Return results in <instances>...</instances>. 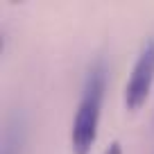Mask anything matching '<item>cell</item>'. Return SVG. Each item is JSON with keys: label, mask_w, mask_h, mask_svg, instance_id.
<instances>
[{"label": "cell", "mask_w": 154, "mask_h": 154, "mask_svg": "<svg viewBox=\"0 0 154 154\" xmlns=\"http://www.w3.org/2000/svg\"><path fill=\"white\" fill-rule=\"evenodd\" d=\"M106 88V72L102 61H95L88 68L86 82L82 88V97L75 111V120L70 129V147L75 154H88L97 138L100 127V113H102V100Z\"/></svg>", "instance_id": "6da1fadb"}, {"label": "cell", "mask_w": 154, "mask_h": 154, "mask_svg": "<svg viewBox=\"0 0 154 154\" xmlns=\"http://www.w3.org/2000/svg\"><path fill=\"white\" fill-rule=\"evenodd\" d=\"M154 84V38H149L138 52L134 68H131L129 82L125 86V106L129 111L140 109L149 95V88Z\"/></svg>", "instance_id": "7a4b0ae2"}, {"label": "cell", "mask_w": 154, "mask_h": 154, "mask_svg": "<svg viewBox=\"0 0 154 154\" xmlns=\"http://www.w3.org/2000/svg\"><path fill=\"white\" fill-rule=\"evenodd\" d=\"M104 154H122V147H120V143H118V140H113V143H111L109 147L104 149Z\"/></svg>", "instance_id": "3957f363"}]
</instances>
